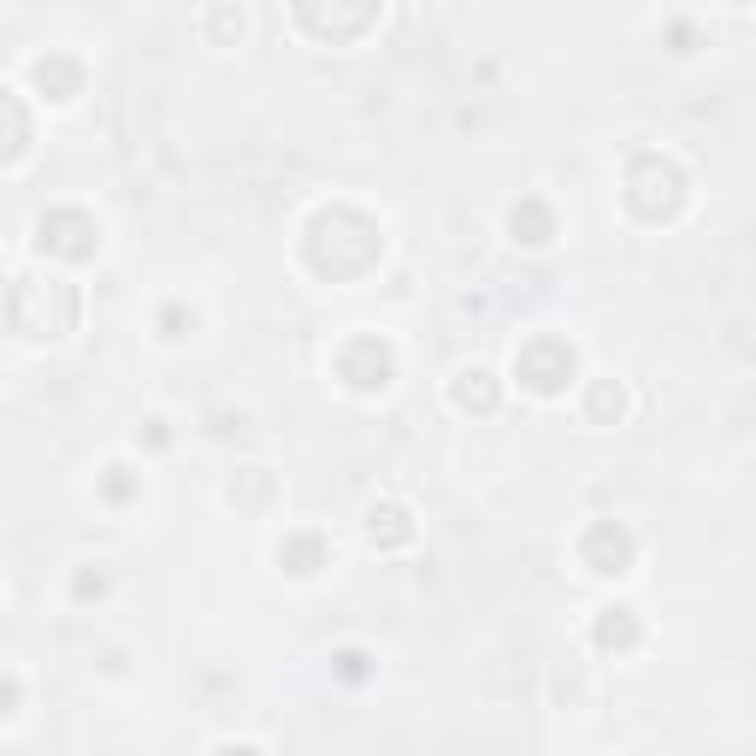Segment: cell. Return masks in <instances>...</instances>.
<instances>
[{"label":"cell","instance_id":"6da1fadb","mask_svg":"<svg viewBox=\"0 0 756 756\" xmlns=\"http://www.w3.org/2000/svg\"><path fill=\"white\" fill-rule=\"evenodd\" d=\"M520 373H526V384H538V390H556L573 373V355H567L562 343H538V349H526Z\"/></svg>","mask_w":756,"mask_h":756},{"label":"cell","instance_id":"7a4b0ae2","mask_svg":"<svg viewBox=\"0 0 756 756\" xmlns=\"http://www.w3.org/2000/svg\"><path fill=\"white\" fill-rule=\"evenodd\" d=\"M597 638H603V644H632V621H627V609H615V621H603V627H597Z\"/></svg>","mask_w":756,"mask_h":756}]
</instances>
